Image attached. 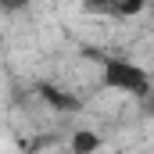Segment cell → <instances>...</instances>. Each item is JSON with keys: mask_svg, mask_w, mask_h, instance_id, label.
<instances>
[{"mask_svg": "<svg viewBox=\"0 0 154 154\" xmlns=\"http://www.w3.org/2000/svg\"><path fill=\"white\" fill-rule=\"evenodd\" d=\"M100 86L104 90H122V93L140 97V100L154 93L151 72L136 61H125V57H104L100 61Z\"/></svg>", "mask_w": 154, "mask_h": 154, "instance_id": "obj_1", "label": "cell"}, {"mask_svg": "<svg viewBox=\"0 0 154 154\" xmlns=\"http://www.w3.org/2000/svg\"><path fill=\"white\" fill-rule=\"evenodd\" d=\"M151 7V0H82V11L93 18H136Z\"/></svg>", "mask_w": 154, "mask_h": 154, "instance_id": "obj_2", "label": "cell"}, {"mask_svg": "<svg viewBox=\"0 0 154 154\" xmlns=\"http://www.w3.org/2000/svg\"><path fill=\"white\" fill-rule=\"evenodd\" d=\"M36 93H39V100H43L50 111H57V115H75V111H82V100L72 97L68 90H57L54 82H39Z\"/></svg>", "mask_w": 154, "mask_h": 154, "instance_id": "obj_3", "label": "cell"}, {"mask_svg": "<svg viewBox=\"0 0 154 154\" xmlns=\"http://www.w3.org/2000/svg\"><path fill=\"white\" fill-rule=\"evenodd\" d=\"M97 147H100V136H97V133H86V129H82V133H75V136H72V151H75V154L97 151Z\"/></svg>", "mask_w": 154, "mask_h": 154, "instance_id": "obj_4", "label": "cell"}, {"mask_svg": "<svg viewBox=\"0 0 154 154\" xmlns=\"http://www.w3.org/2000/svg\"><path fill=\"white\" fill-rule=\"evenodd\" d=\"M32 0H0V7L4 11H22V7H29Z\"/></svg>", "mask_w": 154, "mask_h": 154, "instance_id": "obj_5", "label": "cell"}, {"mask_svg": "<svg viewBox=\"0 0 154 154\" xmlns=\"http://www.w3.org/2000/svg\"><path fill=\"white\" fill-rule=\"evenodd\" d=\"M147 108H151V115H154V93H151V97H147Z\"/></svg>", "mask_w": 154, "mask_h": 154, "instance_id": "obj_6", "label": "cell"}, {"mask_svg": "<svg viewBox=\"0 0 154 154\" xmlns=\"http://www.w3.org/2000/svg\"><path fill=\"white\" fill-rule=\"evenodd\" d=\"M147 11H154V0H151V7H147Z\"/></svg>", "mask_w": 154, "mask_h": 154, "instance_id": "obj_7", "label": "cell"}]
</instances>
